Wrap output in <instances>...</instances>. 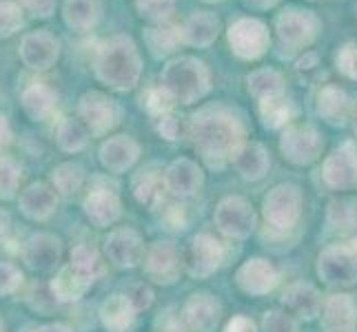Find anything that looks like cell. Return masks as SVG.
<instances>
[{
  "label": "cell",
  "mask_w": 357,
  "mask_h": 332,
  "mask_svg": "<svg viewBox=\"0 0 357 332\" xmlns=\"http://www.w3.org/2000/svg\"><path fill=\"white\" fill-rule=\"evenodd\" d=\"M56 206H58L56 189L47 187V184H43V182L31 184V187H27L20 195V211L29 219H36V221H43L49 215H54Z\"/></svg>",
  "instance_id": "484cf974"
},
{
  "label": "cell",
  "mask_w": 357,
  "mask_h": 332,
  "mask_svg": "<svg viewBox=\"0 0 357 332\" xmlns=\"http://www.w3.org/2000/svg\"><path fill=\"white\" fill-rule=\"evenodd\" d=\"M63 246L52 232H36L27 239L22 251V260L31 270H52L60 262Z\"/></svg>",
  "instance_id": "ffe728a7"
},
{
  "label": "cell",
  "mask_w": 357,
  "mask_h": 332,
  "mask_svg": "<svg viewBox=\"0 0 357 332\" xmlns=\"http://www.w3.org/2000/svg\"><path fill=\"white\" fill-rule=\"evenodd\" d=\"M22 284V273L7 262H0V294H11L16 292Z\"/></svg>",
  "instance_id": "bcb514c9"
},
{
  "label": "cell",
  "mask_w": 357,
  "mask_h": 332,
  "mask_svg": "<svg viewBox=\"0 0 357 332\" xmlns=\"http://www.w3.org/2000/svg\"><path fill=\"white\" fill-rule=\"evenodd\" d=\"M135 310L127 294H112L100 308V319L109 332H127L135 322Z\"/></svg>",
  "instance_id": "f1b7e54d"
},
{
  "label": "cell",
  "mask_w": 357,
  "mask_h": 332,
  "mask_svg": "<svg viewBox=\"0 0 357 332\" xmlns=\"http://www.w3.org/2000/svg\"><path fill=\"white\" fill-rule=\"evenodd\" d=\"M260 118H262V125L266 129L287 127L291 122V118H293V104L287 97V93L260 100Z\"/></svg>",
  "instance_id": "d590c367"
},
{
  "label": "cell",
  "mask_w": 357,
  "mask_h": 332,
  "mask_svg": "<svg viewBox=\"0 0 357 332\" xmlns=\"http://www.w3.org/2000/svg\"><path fill=\"white\" fill-rule=\"evenodd\" d=\"M202 168L189 157H180L176 162H171L165 171V187L169 193H174L176 198H191L202 187Z\"/></svg>",
  "instance_id": "e0dca14e"
},
{
  "label": "cell",
  "mask_w": 357,
  "mask_h": 332,
  "mask_svg": "<svg viewBox=\"0 0 357 332\" xmlns=\"http://www.w3.org/2000/svg\"><path fill=\"white\" fill-rule=\"evenodd\" d=\"M160 84L176 102L193 104L211 91V73L195 56H178L165 65L160 73Z\"/></svg>",
  "instance_id": "3957f363"
},
{
  "label": "cell",
  "mask_w": 357,
  "mask_h": 332,
  "mask_svg": "<svg viewBox=\"0 0 357 332\" xmlns=\"http://www.w3.org/2000/svg\"><path fill=\"white\" fill-rule=\"evenodd\" d=\"M176 100L171 97V93L162 87V84H155V87H149L142 93V106L149 111L153 118H162L169 113L171 104Z\"/></svg>",
  "instance_id": "b9f144b4"
},
{
  "label": "cell",
  "mask_w": 357,
  "mask_h": 332,
  "mask_svg": "<svg viewBox=\"0 0 357 332\" xmlns=\"http://www.w3.org/2000/svg\"><path fill=\"white\" fill-rule=\"evenodd\" d=\"M202 3H211L213 5V3H222V0H202Z\"/></svg>",
  "instance_id": "680465c9"
},
{
  "label": "cell",
  "mask_w": 357,
  "mask_h": 332,
  "mask_svg": "<svg viewBox=\"0 0 357 332\" xmlns=\"http://www.w3.org/2000/svg\"><path fill=\"white\" fill-rule=\"evenodd\" d=\"M324 184L333 191H353L357 189V149L347 142L335 149L322 166Z\"/></svg>",
  "instance_id": "8fae6325"
},
{
  "label": "cell",
  "mask_w": 357,
  "mask_h": 332,
  "mask_svg": "<svg viewBox=\"0 0 357 332\" xmlns=\"http://www.w3.org/2000/svg\"><path fill=\"white\" fill-rule=\"evenodd\" d=\"M353 127H355V133H357V113H355V122H353Z\"/></svg>",
  "instance_id": "91938a15"
},
{
  "label": "cell",
  "mask_w": 357,
  "mask_h": 332,
  "mask_svg": "<svg viewBox=\"0 0 357 332\" xmlns=\"http://www.w3.org/2000/svg\"><path fill=\"white\" fill-rule=\"evenodd\" d=\"M337 71L349 80H357V42H347L335 58Z\"/></svg>",
  "instance_id": "ee69618b"
},
{
  "label": "cell",
  "mask_w": 357,
  "mask_h": 332,
  "mask_svg": "<svg viewBox=\"0 0 357 332\" xmlns=\"http://www.w3.org/2000/svg\"><path fill=\"white\" fill-rule=\"evenodd\" d=\"M24 27V11L16 0H0V40L11 38Z\"/></svg>",
  "instance_id": "f35d334b"
},
{
  "label": "cell",
  "mask_w": 357,
  "mask_h": 332,
  "mask_svg": "<svg viewBox=\"0 0 357 332\" xmlns=\"http://www.w3.org/2000/svg\"><path fill=\"white\" fill-rule=\"evenodd\" d=\"M236 281L246 294H266L278 286L280 275L271 262L262 260V257H253L240 266Z\"/></svg>",
  "instance_id": "2e32d148"
},
{
  "label": "cell",
  "mask_w": 357,
  "mask_h": 332,
  "mask_svg": "<svg viewBox=\"0 0 357 332\" xmlns=\"http://www.w3.org/2000/svg\"><path fill=\"white\" fill-rule=\"evenodd\" d=\"M100 162L112 173H125L140 157V146L131 135H114L100 146Z\"/></svg>",
  "instance_id": "d6986e66"
},
{
  "label": "cell",
  "mask_w": 357,
  "mask_h": 332,
  "mask_svg": "<svg viewBox=\"0 0 357 332\" xmlns=\"http://www.w3.org/2000/svg\"><path fill=\"white\" fill-rule=\"evenodd\" d=\"M78 120L89 129L93 135H102L116 127L118 109L109 95L100 91H87L78 100Z\"/></svg>",
  "instance_id": "7c38bea8"
},
{
  "label": "cell",
  "mask_w": 357,
  "mask_h": 332,
  "mask_svg": "<svg viewBox=\"0 0 357 332\" xmlns=\"http://www.w3.org/2000/svg\"><path fill=\"white\" fill-rule=\"evenodd\" d=\"M220 33V20L211 11H193V14L182 22L180 38L182 45L189 47H211Z\"/></svg>",
  "instance_id": "44dd1931"
},
{
  "label": "cell",
  "mask_w": 357,
  "mask_h": 332,
  "mask_svg": "<svg viewBox=\"0 0 357 332\" xmlns=\"http://www.w3.org/2000/svg\"><path fill=\"white\" fill-rule=\"evenodd\" d=\"M69 264L84 277H89L91 281L102 273V264H100V257H98V251L89 244H78L76 248L71 251Z\"/></svg>",
  "instance_id": "74e56055"
},
{
  "label": "cell",
  "mask_w": 357,
  "mask_h": 332,
  "mask_svg": "<svg viewBox=\"0 0 357 332\" xmlns=\"http://www.w3.org/2000/svg\"><path fill=\"white\" fill-rule=\"evenodd\" d=\"M93 284L89 277H84L82 273H78L76 268L71 264L69 266H63L58 270V275L54 277L52 281V294L54 299L60 301V303H69V301H78L87 288Z\"/></svg>",
  "instance_id": "83f0119b"
},
{
  "label": "cell",
  "mask_w": 357,
  "mask_h": 332,
  "mask_svg": "<svg viewBox=\"0 0 357 332\" xmlns=\"http://www.w3.org/2000/svg\"><path fill=\"white\" fill-rule=\"evenodd\" d=\"M56 142L65 153H78L82 151L89 142V129L82 125V120L76 118H65L58 125L56 131Z\"/></svg>",
  "instance_id": "e575fe53"
},
{
  "label": "cell",
  "mask_w": 357,
  "mask_h": 332,
  "mask_svg": "<svg viewBox=\"0 0 357 332\" xmlns=\"http://www.w3.org/2000/svg\"><path fill=\"white\" fill-rule=\"evenodd\" d=\"M317 116L331 127H342L351 116V97L337 84H326L317 93Z\"/></svg>",
  "instance_id": "7402d4cb"
},
{
  "label": "cell",
  "mask_w": 357,
  "mask_h": 332,
  "mask_svg": "<svg viewBox=\"0 0 357 332\" xmlns=\"http://www.w3.org/2000/svg\"><path fill=\"white\" fill-rule=\"evenodd\" d=\"M7 228H9V215L0 208V242L5 239V235H7Z\"/></svg>",
  "instance_id": "9f6ffc18"
},
{
  "label": "cell",
  "mask_w": 357,
  "mask_h": 332,
  "mask_svg": "<svg viewBox=\"0 0 357 332\" xmlns=\"http://www.w3.org/2000/svg\"><path fill=\"white\" fill-rule=\"evenodd\" d=\"M328 224L335 228L357 226V200H333L328 204Z\"/></svg>",
  "instance_id": "60d3db41"
},
{
  "label": "cell",
  "mask_w": 357,
  "mask_h": 332,
  "mask_svg": "<svg viewBox=\"0 0 357 332\" xmlns=\"http://www.w3.org/2000/svg\"><path fill=\"white\" fill-rule=\"evenodd\" d=\"M227 40L231 52L240 60H257L262 58L271 47V31L266 22L257 18H240L229 27Z\"/></svg>",
  "instance_id": "5b68a950"
},
{
  "label": "cell",
  "mask_w": 357,
  "mask_h": 332,
  "mask_svg": "<svg viewBox=\"0 0 357 332\" xmlns=\"http://www.w3.org/2000/svg\"><path fill=\"white\" fill-rule=\"evenodd\" d=\"M60 11H63V22L71 31L89 33L102 18V3L100 0H65Z\"/></svg>",
  "instance_id": "603a6c76"
},
{
  "label": "cell",
  "mask_w": 357,
  "mask_h": 332,
  "mask_svg": "<svg viewBox=\"0 0 357 332\" xmlns=\"http://www.w3.org/2000/svg\"><path fill=\"white\" fill-rule=\"evenodd\" d=\"M225 332H257L255 330V324L251 322L249 317H233L231 322L227 324V328H225Z\"/></svg>",
  "instance_id": "f907efd6"
},
{
  "label": "cell",
  "mask_w": 357,
  "mask_h": 332,
  "mask_svg": "<svg viewBox=\"0 0 357 332\" xmlns=\"http://www.w3.org/2000/svg\"><path fill=\"white\" fill-rule=\"evenodd\" d=\"M144 273L155 284H171L180 275L178 248L171 242H155L144 260Z\"/></svg>",
  "instance_id": "9a60e30c"
},
{
  "label": "cell",
  "mask_w": 357,
  "mask_h": 332,
  "mask_svg": "<svg viewBox=\"0 0 357 332\" xmlns=\"http://www.w3.org/2000/svg\"><path fill=\"white\" fill-rule=\"evenodd\" d=\"M22 111L33 122H45L58 106V93L47 82H33L20 95Z\"/></svg>",
  "instance_id": "cb8c5ba5"
},
{
  "label": "cell",
  "mask_w": 357,
  "mask_h": 332,
  "mask_svg": "<svg viewBox=\"0 0 357 332\" xmlns=\"http://www.w3.org/2000/svg\"><path fill=\"white\" fill-rule=\"evenodd\" d=\"M242 3L249 7V9H255V11H266V9H273L280 0H242Z\"/></svg>",
  "instance_id": "f5cc1de1"
},
{
  "label": "cell",
  "mask_w": 357,
  "mask_h": 332,
  "mask_svg": "<svg viewBox=\"0 0 357 332\" xmlns=\"http://www.w3.org/2000/svg\"><path fill=\"white\" fill-rule=\"evenodd\" d=\"M262 330H264V332H295V330H298V326H295L293 317H289L287 313L268 310V313L264 315Z\"/></svg>",
  "instance_id": "f6af8a7d"
},
{
  "label": "cell",
  "mask_w": 357,
  "mask_h": 332,
  "mask_svg": "<svg viewBox=\"0 0 357 332\" xmlns=\"http://www.w3.org/2000/svg\"><path fill=\"white\" fill-rule=\"evenodd\" d=\"M233 166L246 182H257L266 175L268 171V153L260 142H244L238 153L231 157Z\"/></svg>",
  "instance_id": "4316f807"
},
{
  "label": "cell",
  "mask_w": 357,
  "mask_h": 332,
  "mask_svg": "<svg viewBox=\"0 0 357 332\" xmlns=\"http://www.w3.org/2000/svg\"><path fill=\"white\" fill-rule=\"evenodd\" d=\"M328 332H357V330L353 326V328H333V330H328Z\"/></svg>",
  "instance_id": "6f0895ef"
},
{
  "label": "cell",
  "mask_w": 357,
  "mask_h": 332,
  "mask_svg": "<svg viewBox=\"0 0 357 332\" xmlns=\"http://www.w3.org/2000/svg\"><path fill=\"white\" fill-rule=\"evenodd\" d=\"M184 322L195 332H213L220 324V315H222V306L215 297L206 292L191 294L184 303Z\"/></svg>",
  "instance_id": "ac0fdd59"
},
{
  "label": "cell",
  "mask_w": 357,
  "mask_h": 332,
  "mask_svg": "<svg viewBox=\"0 0 357 332\" xmlns=\"http://www.w3.org/2000/svg\"><path fill=\"white\" fill-rule=\"evenodd\" d=\"M127 297L131 299L133 308L140 313V310H146V308L151 306V301H153V292H151L149 286L138 284V286H133V288H131V292L127 294Z\"/></svg>",
  "instance_id": "681fc988"
},
{
  "label": "cell",
  "mask_w": 357,
  "mask_h": 332,
  "mask_svg": "<svg viewBox=\"0 0 357 332\" xmlns=\"http://www.w3.org/2000/svg\"><path fill=\"white\" fill-rule=\"evenodd\" d=\"M302 213V193L293 184H278L264 198V219L275 230H291Z\"/></svg>",
  "instance_id": "8992f818"
},
{
  "label": "cell",
  "mask_w": 357,
  "mask_h": 332,
  "mask_svg": "<svg viewBox=\"0 0 357 332\" xmlns=\"http://www.w3.org/2000/svg\"><path fill=\"white\" fill-rule=\"evenodd\" d=\"M24 9L29 11L31 16L40 18V20H47L56 14V5L58 0H22Z\"/></svg>",
  "instance_id": "7dc6e473"
},
{
  "label": "cell",
  "mask_w": 357,
  "mask_h": 332,
  "mask_svg": "<svg viewBox=\"0 0 357 332\" xmlns=\"http://www.w3.org/2000/svg\"><path fill=\"white\" fill-rule=\"evenodd\" d=\"M20 184V166L5 155H0V200H11Z\"/></svg>",
  "instance_id": "7bdbcfd3"
},
{
  "label": "cell",
  "mask_w": 357,
  "mask_h": 332,
  "mask_svg": "<svg viewBox=\"0 0 357 332\" xmlns=\"http://www.w3.org/2000/svg\"><path fill=\"white\" fill-rule=\"evenodd\" d=\"M0 332H3V322H0Z\"/></svg>",
  "instance_id": "94428289"
},
{
  "label": "cell",
  "mask_w": 357,
  "mask_h": 332,
  "mask_svg": "<svg viewBox=\"0 0 357 332\" xmlns=\"http://www.w3.org/2000/svg\"><path fill=\"white\" fill-rule=\"evenodd\" d=\"M355 303L351 294H331L324 306V324L328 330L333 328H353L355 326Z\"/></svg>",
  "instance_id": "836d02e7"
},
{
  "label": "cell",
  "mask_w": 357,
  "mask_h": 332,
  "mask_svg": "<svg viewBox=\"0 0 357 332\" xmlns=\"http://www.w3.org/2000/svg\"><path fill=\"white\" fill-rule=\"evenodd\" d=\"M215 226L231 239H246L255 228V213L242 198H225L213 215Z\"/></svg>",
  "instance_id": "9c48e42d"
},
{
  "label": "cell",
  "mask_w": 357,
  "mask_h": 332,
  "mask_svg": "<svg viewBox=\"0 0 357 332\" xmlns=\"http://www.w3.org/2000/svg\"><path fill=\"white\" fill-rule=\"evenodd\" d=\"M322 138L315 127L311 125H298V127H289L284 131L280 140V151L284 155V159H289L291 164H311L322 153Z\"/></svg>",
  "instance_id": "ba28073f"
},
{
  "label": "cell",
  "mask_w": 357,
  "mask_h": 332,
  "mask_svg": "<svg viewBox=\"0 0 357 332\" xmlns=\"http://www.w3.org/2000/svg\"><path fill=\"white\" fill-rule=\"evenodd\" d=\"M317 54H313V52H309V54H304L298 63H295V67H298L300 71H309V69H313L315 65H317Z\"/></svg>",
  "instance_id": "db71d44e"
},
{
  "label": "cell",
  "mask_w": 357,
  "mask_h": 332,
  "mask_svg": "<svg viewBox=\"0 0 357 332\" xmlns=\"http://www.w3.org/2000/svg\"><path fill=\"white\" fill-rule=\"evenodd\" d=\"M131 191H133V198L138 200L142 206L158 208L160 204H162L165 191H167L165 177L160 173H155V171H140V173L133 177Z\"/></svg>",
  "instance_id": "4dcf8cb0"
},
{
  "label": "cell",
  "mask_w": 357,
  "mask_h": 332,
  "mask_svg": "<svg viewBox=\"0 0 357 332\" xmlns=\"http://www.w3.org/2000/svg\"><path fill=\"white\" fill-rule=\"evenodd\" d=\"M11 138H14V133H11V125H9V120L7 116L0 113V151L7 149Z\"/></svg>",
  "instance_id": "816d5d0a"
},
{
  "label": "cell",
  "mask_w": 357,
  "mask_h": 332,
  "mask_svg": "<svg viewBox=\"0 0 357 332\" xmlns=\"http://www.w3.org/2000/svg\"><path fill=\"white\" fill-rule=\"evenodd\" d=\"M180 131H182V127H180V120L176 116L167 113L162 118H158V133L162 135L165 140H169V142L178 140L180 138Z\"/></svg>",
  "instance_id": "c3c4849f"
},
{
  "label": "cell",
  "mask_w": 357,
  "mask_h": 332,
  "mask_svg": "<svg viewBox=\"0 0 357 332\" xmlns=\"http://www.w3.org/2000/svg\"><path fill=\"white\" fill-rule=\"evenodd\" d=\"M317 273L331 286H353L357 281V255L344 246H328L317 257Z\"/></svg>",
  "instance_id": "30bf717a"
},
{
  "label": "cell",
  "mask_w": 357,
  "mask_h": 332,
  "mask_svg": "<svg viewBox=\"0 0 357 332\" xmlns=\"http://www.w3.org/2000/svg\"><path fill=\"white\" fill-rule=\"evenodd\" d=\"M225 260V248L211 235H195L187 253V270L191 277L204 279L213 275Z\"/></svg>",
  "instance_id": "4fadbf2b"
},
{
  "label": "cell",
  "mask_w": 357,
  "mask_h": 332,
  "mask_svg": "<svg viewBox=\"0 0 357 332\" xmlns=\"http://www.w3.org/2000/svg\"><path fill=\"white\" fill-rule=\"evenodd\" d=\"M176 9V0H135V11L151 24H162L171 18Z\"/></svg>",
  "instance_id": "ab89813d"
},
{
  "label": "cell",
  "mask_w": 357,
  "mask_h": 332,
  "mask_svg": "<svg viewBox=\"0 0 357 332\" xmlns=\"http://www.w3.org/2000/svg\"><path fill=\"white\" fill-rule=\"evenodd\" d=\"M52 182H54L56 193L65 195V198H71V195H76L82 189L84 168L78 162H65V164H60V166L54 168Z\"/></svg>",
  "instance_id": "8d00e7d4"
},
{
  "label": "cell",
  "mask_w": 357,
  "mask_h": 332,
  "mask_svg": "<svg viewBox=\"0 0 357 332\" xmlns=\"http://www.w3.org/2000/svg\"><path fill=\"white\" fill-rule=\"evenodd\" d=\"M33 332H73V330L65 324H47V326L36 328Z\"/></svg>",
  "instance_id": "11a10c76"
},
{
  "label": "cell",
  "mask_w": 357,
  "mask_h": 332,
  "mask_svg": "<svg viewBox=\"0 0 357 332\" xmlns=\"http://www.w3.org/2000/svg\"><path fill=\"white\" fill-rule=\"evenodd\" d=\"M246 89L260 102L266 100V97H275L284 93V78L275 69H255L253 73L246 76Z\"/></svg>",
  "instance_id": "d6a6232c"
},
{
  "label": "cell",
  "mask_w": 357,
  "mask_h": 332,
  "mask_svg": "<svg viewBox=\"0 0 357 332\" xmlns=\"http://www.w3.org/2000/svg\"><path fill=\"white\" fill-rule=\"evenodd\" d=\"M191 142L206 162L220 164L244 144V125L225 106H206L191 120Z\"/></svg>",
  "instance_id": "6da1fadb"
},
{
  "label": "cell",
  "mask_w": 357,
  "mask_h": 332,
  "mask_svg": "<svg viewBox=\"0 0 357 332\" xmlns=\"http://www.w3.org/2000/svg\"><path fill=\"white\" fill-rule=\"evenodd\" d=\"M82 208H84V215L100 228L114 224V221H118L122 215V206H120L118 195L109 189H93L87 198H84Z\"/></svg>",
  "instance_id": "d4e9b609"
},
{
  "label": "cell",
  "mask_w": 357,
  "mask_h": 332,
  "mask_svg": "<svg viewBox=\"0 0 357 332\" xmlns=\"http://www.w3.org/2000/svg\"><path fill=\"white\" fill-rule=\"evenodd\" d=\"M93 73L114 91H131L142 76V58L129 35H112L93 56Z\"/></svg>",
  "instance_id": "7a4b0ae2"
},
{
  "label": "cell",
  "mask_w": 357,
  "mask_h": 332,
  "mask_svg": "<svg viewBox=\"0 0 357 332\" xmlns=\"http://www.w3.org/2000/svg\"><path fill=\"white\" fill-rule=\"evenodd\" d=\"M319 29H322V22H319V18L309 9L287 7V9H282L275 18L278 40L291 54L309 49L315 42Z\"/></svg>",
  "instance_id": "277c9868"
},
{
  "label": "cell",
  "mask_w": 357,
  "mask_h": 332,
  "mask_svg": "<svg viewBox=\"0 0 357 332\" xmlns=\"http://www.w3.org/2000/svg\"><path fill=\"white\" fill-rule=\"evenodd\" d=\"M282 303H284L291 313H295L302 319H315L319 315V308H322L319 292L311 284H302V281H300V284H293L284 292Z\"/></svg>",
  "instance_id": "f546056e"
},
{
  "label": "cell",
  "mask_w": 357,
  "mask_h": 332,
  "mask_svg": "<svg viewBox=\"0 0 357 332\" xmlns=\"http://www.w3.org/2000/svg\"><path fill=\"white\" fill-rule=\"evenodd\" d=\"M105 253L109 262L118 268H133L142 262L144 244L140 235L131 228H118L105 239Z\"/></svg>",
  "instance_id": "5bb4252c"
},
{
  "label": "cell",
  "mask_w": 357,
  "mask_h": 332,
  "mask_svg": "<svg viewBox=\"0 0 357 332\" xmlns=\"http://www.w3.org/2000/svg\"><path fill=\"white\" fill-rule=\"evenodd\" d=\"M18 56L22 65L31 71H47L52 69L60 58V40L52 31L36 29L22 35L18 45Z\"/></svg>",
  "instance_id": "52a82bcc"
},
{
  "label": "cell",
  "mask_w": 357,
  "mask_h": 332,
  "mask_svg": "<svg viewBox=\"0 0 357 332\" xmlns=\"http://www.w3.org/2000/svg\"><path fill=\"white\" fill-rule=\"evenodd\" d=\"M144 42L153 58H167L169 54L176 52L178 45H182L180 27H174V24L167 22L153 24V27L144 29Z\"/></svg>",
  "instance_id": "1f68e13d"
}]
</instances>
